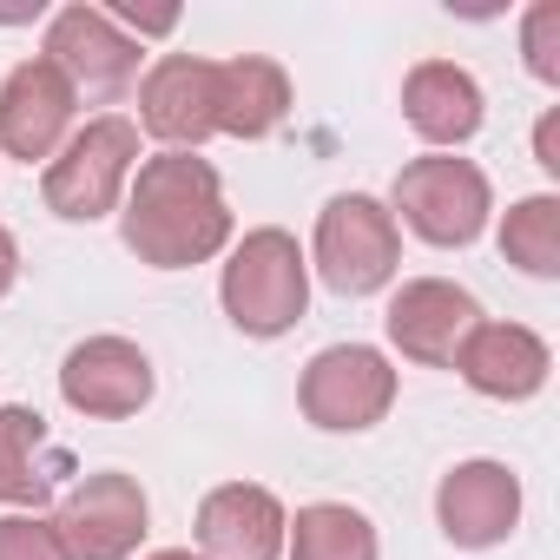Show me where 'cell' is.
<instances>
[{"mask_svg":"<svg viewBox=\"0 0 560 560\" xmlns=\"http://www.w3.org/2000/svg\"><path fill=\"white\" fill-rule=\"evenodd\" d=\"M291 119V73L264 60V54H237L218 60V132L231 139H270Z\"/></svg>","mask_w":560,"mask_h":560,"instance_id":"18","label":"cell"},{"mask_svg":"<svg viewBox=\"0 0 560 560\" xmlns=\"http://www.w3.org/2000/svg\"><path fill=\"white\" fill-rule=\"evenodd\" d=\"M389 198H396L402 224H409L422 244H435V250L475 244L481 224H488V211H494L488 172H481L475 159H442V152L409 159V165L396 172V191H389Z\"/></svg>","mask_w":560,"mask_h":560,"instance_id":"5","label":"cell"},{"mask_svg":"<svg viewBox=\"0 0 560 560\" xmlns=\"http://www.w3.org/2000/svg\"><path fill=\"white\" fill-rule=\"evenodd\" d=\"M402 264L396 211L370 191H343L317 211V277L337 298H376Z\"/></svg>","mask_w":560,"mask_h":560,"instance_id":"4","label":"cell"},{"mask_svg":"<svg viewBox=\"0 0 560 560\" xmlns=\"http://www.w3.org/2000/svg\"><path fill=\"white\" fill-rule=\"evenodd\" d=\"M501 257L527 277H560V198L553 191H534V198H514L508 218H501Z\"/></svg>","mask_w":560,"mask_h":560,"instance_id":"20","label":"cell"},{"mask_svg":"<svg viewBox=\"0 0 560 560\" xmlns=\"http://www.w3.org/2000/svg\"><path fill=\"white\" fill-rule=\"evenodd\" d=\"M73 93L86 100H119L132 80H139V40L119 34V21L106 8H60L47 21V54Z\"/></svg>","mask_w":560,"mask_h":560,"instance_id":"8","label":"cell"},{"mask_svg":"<svg viewBox=\"0 0 560 560\" xmlns=\"http://www.w3.org/2000/svg\"><path fill=\"white\" fill-rule=\"evenodd\" d=\"M60 396L93 422H126L152 402V357L126 337H86L60 363Z\"/></svg>","mask_w":560,"mask_h":560,"instance_id":"11","label":"cell"},{"mask_svg":"<svg viewBox=\"0 0 560 560\" xmlns=\"http://www.w3.org/2000/svg\"><path fill=\"white\" fill-rule=\"evenodd\" d=\"M475 324H481V304L462 284H448V277H409L389 298V317H383L389 343L422 370H448Z\"/></svg>","mask_w":560,"mask_h":560,"instance_id":"12","label":"cell"},{"mask_svg":"<svg viewBox=\"0 0 560 560\" xmlns=\"http://www.w3.org/2000/svg\"><path fill=\"white\" fill-rule=\"evenodd\" d=\"M14 277H21V244H14V231L0 224V298L14 291Z\"/></svg>","mask_w":560,"mask_h":560,"instance_id":"24","label":"cell"},{"mask_svg":"<svg viewBox=\"0 0 560 560\" xmlns=\"http://www.w3.org/2000/svg\"><path fill=\"white\" fill-rule=\"evenodd\" d=\"M0 560H73L47 514H0Z\"/></svg>","mask_w":560,"mask_h":560,"instance_id":"22","label":"cell"},{"mask_svg":"<svg viewBox=\"0 0 560 560\" xmlns=\"http://www.w3.org/2000/svg\"><path fill=\"white\" fill-rule=\"evenodd\" d=\"M218 298H224V317H231L244 337L270 343V337H284V330L304 324V304H311V257L298 250L291 231L257 224V231L237 237Z\"/></svg>","mask_w":560,"mask_h":560,"instance_id":"2","label":"cell"},{"mask_svg":"<svg viewBox=\"0 0 560 560\" xmlns=\"http://www.w3.org/2000/svg\"><path fill=\"white\" fill-rule=\"evenodd\" d=\"M152 560H198L191 547H165V553H152Z\"/></svg>","mask_w":560,"mask_h":560,"instance_id":"25","label":"cell"},{"mask_svg":"<svg viewBox=\"0 0 560 560\" xmlns=\"http://www.w3.org/2000/svg\"><path fill=\"white\" fill-rule=\"evenodd\" d=\"M73 113H80V93L67 86V73L40 54L21 60L0 80V152L21 159V165L54 159L73 139Z\"/></svg>","mask_w":560,"mask_h":560,"instance_id":"10","label":"cell"},{"mask_svg":"<svg viewBox=\"0 0 560 560\" xmlns=\"http://www.w3.org/2000/svg\"><path fill=\"white\" fill-rule=\"evenodd\" d=\"M132 172H139V126L119 119V113H100V119H86V126L47 159L40 198H47L54 218L93 224V218H106V211L126 198Z\"/></svg>","mask_w":560,"mask_h":560,"instance_id":"3","label":"cell"},{"mask_svg":"<svg viewBox=\"0 0 560 560\" xmlns=\"http://www.w3.org/2000/svg\"><path fill=\"white\" fill-rule=\"evenodd\" d=\"M298 402H304V422L311 429H330V435H363L389 416L396 402V370L383 350L370 343H330L311 357L304 383H298Z\"/></svg>","mask_w":560,"mask_h":560,"instance_id":"6","label":"cell"},{"mask_svg":"<svg viewBox=\"0 0 560 560\" xmlns=\"http://www.w3.org/2000/svg\"><path fill=\"white\" fill-rule=\"evenodd\" d=\"M60 475H73V455L47 435V416L27 402H8L0 409V501L14 514H40Z\"/></svg>","mask_w":560,"mask_h":560,"instance_id":"16","label":"cell"},{"mask_svg":"<svg viewBox=\"0 0 560 560\" xmlns=\"http://www.w3.org/2000/svg\"><path fill=\"white\" fill-rule=\"evenodd\" d=\"M521 60L540 86H560V0H534L521 14Z\"/></svg>","mask_w":560,"mask_h":560,"instance_id":"21","label":"cell"},{"mask_svg":"<svg viewBox=\"0 0 560 560\" xmlns=\"http://www.w3.org/2000/svg\"><path fill=\"white\" fill-rule=\"evenodd\" d=\"M435 521L455 547L481 553V547H501L514 527H521V481L508 462H455L435 488Z\"/></svg>","mask_w":560,"mask_h":560,"instance_id":"13","label":"cell"},{"mask_svg":"<svg viewBox=\"0 0 560 560\" xmlns=\"http://www.w3.org/2000/svg\"><path fill=\"white\" fill-rule=\"evenodd\" d=\"M119 237L139 264L152 270H191L211 264L231 244V205L224 185L205 159L191 152H159L132 172L126 185V211H119Z\"/></svg>","mask_w":560,"mask_h":560,"instance_id":"1","label":"cell"},{"mask_svg":"<svg viewBox=\"0 0 560 560\" xmlns=\"http://www.w3.org/2000/svg\"><path fill=\"white\" fill-rule=\"evenodd\" d=\"M139 126L165 152H198L218 132V60L165 54L139 80Z\"/></svg>","mask_w":560,"mask_h":560,"instance_id":"9","label":"cell"},{"mask_svg":"<svg viewBox=\"0 0 560 560\" xmlns=\"http://www.w3.org/2000/svg\"><path fill=\"white\" fill-rule=\"evenodd\" d=\"M534 159H540V172L560 178V113H540V126H534Z\"/></svg>","mask_w":560,"mask_h":560,"instance_id":"23","label":"cell"},{"mask_svg":"<svg viewBox=\"0 0 560 560\" xmlns=\"http://www.w3.org/2000/svg\"><path fill=\"white\" fill-rule=\"evenodd\" d=\"M448 370H462V383L475 389V396H494V402H527V396H540L547 389V370H553V350L527 330V324H475L468 337H462V350H455V363Z\"/></svg>","mask_w":560,"mask_h":560,"instance_id":"15","label":"cell"},{"mask_svg":"<svg viewBox=\"0 0 560 560\" xmlns=\"http://www.w3.org/2000/svg\"><path fill=\"white\" fill-rule=\"evenodd\" d=\"M402 119L429 145H468L481 132V119H488V100H481V86H475L468 67H455V60H416L409 80H402Z\"/></svg>","mask_w":560,"mask_h":560,"instance_id":"17","label":"cell"},{"mask_svg":"<svg viewBox=\"0 0 560 560\" xmlns=\"http://www.w3.org/2000/svg\"><path fill=\"white\" fill-rule=\"evenodd\" d=\"M284 547H291V560H383V540H376L370 514L350 508V501L298 508V521H284Z\"/></svg>","mask_w":560,"mask_h":560,"instance_id":"19","label":"cell"},{"mask_svg":"<svg viewBox=\"0 0 560 560\" xmlns=\"http://www.w3.org/2000/svg\"><path fill=\"white\" fill-rule=\"evenodd\" d=\"M284 501L257 481H224L198 501V560H277L284 553Z\"/></svg>","mask_w":560,"mask_h":560,"instance_id":"14","label":"cell"},{"mask_svg":"<svg viewBox=\"0 0 560 560\" xmlns=\"http://www.w3.org/2000/svg\"><path fill=\"white\" fill-rule=\"evenodd\" d=\"M145 521H152L145 488L132 475H119V468H100L80 488H67V501L54 514L73 560H132L139 540H145Z\"/></svg>","mask_w":560,"mask_h":560,"instance_id":"7","label":"cell"}]
</instances>
